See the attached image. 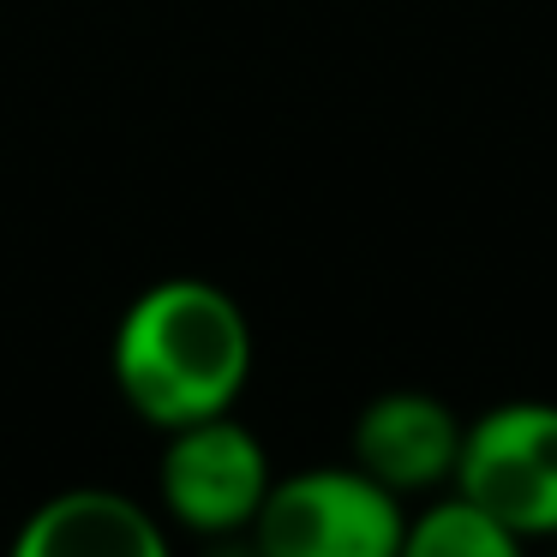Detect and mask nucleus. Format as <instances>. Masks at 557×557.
Returning a JSON list of instances; mask_svg holds the SVG:
<instances>
[{"label": "nucleus", "mask_w": 557, "mask_h": 557, "mask_svg": "<svg viewBox=\"0 0 557 557\" xmlns=\"http://www.w3.org/2000/svg\"><path fill=\"white\" fill-rule=\"evenodd\" d=\"M552 557H557V540H552Z\"/></svg>", "instance_id": "obj_8"}, {"label": "nucleus", "mask_w": 557, "mask_h": 557, "mask_svg": "<svg viewBox=\"0 0 557 557\" xmlns=\"http://www.w3.org/2000/svg\"><path fill=\"white\" fill-rule=\"evenodd\" d=\"M7 557H174V528L121 485H66L18 521Z\"/></svg>", "instance_id": "obj_6"}, {"label": "nucleus", "mask_w": 557, "mask_h": 557, "mask_svg": "<svg viewBox=\"0 0 557 557\" xmlns=\"http://www.w3.org/2000/svg\"><path fill=\"white\" fill-rule=\"evenodd\" d=\"M461 432H468V420L444 396H432V389H384L354 413L348 461L366 468L377 485H389L396 497L425 504V497L449 492V480H456Z\"/></svg>", "instance_id": "obj_5"}, {"label": "nucleus", "mask_w": 557, "mask_h": 557, "mask_svg": "<svg viewBox=\"0 0 557 557\" xmlns=\"http://www.w3.org/2000/svg\"><path fill=\"white\" fill-rule=\"evenodd\" d=\"M449 492L480 504L521 540H557V401L509 396L473 413Z\"/></svg>", "instance_id": "obj_4"}, {"label": "nucleus", "mask_w": 557, "mask_h": 557, "mask_svg": "<svg viewBox=\"0 0 557 557\" xmlns=\"http://www.w3.org/2000/svg\"><path fill=\"white\" fill-rule=\"evenodd\" d=\"M270 485H276V461H270L264 437L240 420V413H216V420H193L162 432L157 449V516L169 528L193 533V540H234L258 521Z\"/></svg>", "instance_id": "obj_3"}, {"label": "nucleus", "mask_w": 557, "mask_h": 557, "mask_svg": "<svg viewBox=\"0 0 557 557\" xmlns=\"http://www.w3.org/2000/svg\"><path fill=\"white\" fill-rule=\"evenodd\" d=\"M413 504L377 485L354 461L276 473L258 521L246 528L252 557H396Z\"/></svg>", "instance_id": "obj_2"}, {"label": "nucleus", "mask_w": 557, "mask_h": 557, "mask_svg": "<svg viewBox=\"0 0 557 557\" xmlns=\"http://www.w3.org/2000/svg\"><path fill=\"white\" fill-rule=\"evenodd\" d=\"M252 366V318L210 276H162L138 288L109 336V377L150 432L234 413Z\"/></svg>", "instance_id": "obj_1"}, {"label": "nucleus", "mask_w": 557, "mask_h": 557, "mask_svg": "<svg viewBox=\"0 0 557 557\" xmlns=\"http://www.w3.org/2000/svg\"><path fill=\"white\" fill-rule=\"evenodd\" d=\"M396 557H528V540L509 533L497 516L468 504L461 492H437L413 504Z\"/></svg>", "instance_id": "obj_7"}]
</instances>
